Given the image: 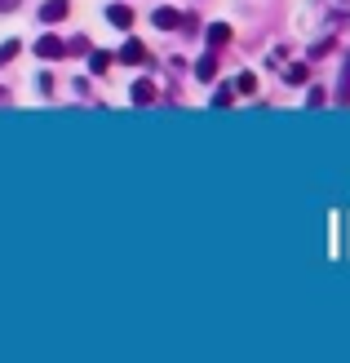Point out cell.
Instances as JSON below:
<instances>
[{
    "label": "cell",
    "mask_w": 350,
    "mask_h": 363,
    "mask_svg": "<svg viewBox=\"0 0 350 363\" xmlns=\"http://www.w3.org/2000/svg\"><path fill=\"white\" fill-rule=\"evenodd\" d=\"M213 106H222V111H226V106H231V89H217V98H213Z\"/></svg>",
    "instance_id": "obj_15"
},
{
    "label": "cell",
    "mask_w": 350,
    "mask_h": 363,
    "mask_svg": "<svg viewBox=\"0 0 350 363\" xmlns=\"http://www.w3.org/2000/svg\"><path fill=\"white\" fill-rule=\"evenodd\" d=\"M9 9H18V0H0V13H9Z\"/></svg>",
    "instance_id": "obj_16"
},
{
    "label": "cell",
    "mask_w": 350,
    "mask_h": 363,
    "mask_svg": "<svg viewBox=\"0 0 350 363\" xmlns=\"http://www.w3.org/2000/svg\"><path fill=\"white\" fill-rule=\"evenodd\" d=\"M106 23L128 31V27H133V9H128V5H111V9H106Z\"/></svg>",
    "instance_id": "obj_3"
},
{
    "label": "cell",
    "mask_w": 350,
    "mask_h": 363,
    "mask_svg": "<svg viewBox=\"0 0 350 363\" xmlns=\"http://www.w3.org/2000/svg\"><path fill=\"white\" fill-rule=\"evenodd\" d=\"M195 76H199V80H204V84H209V80L217 76V58H213V53H204V58H199V62H195Z\"/></svg>",
    "instance_id": "obj_7"
},
{
    "label": "cell",
    "mask_w": 350,
    "mask_h": 363,
    "mask_svg": "<svg viewBox=\"0 0 350 363\" xmlns=\"http://www.w3.org/2000/svg\"><path fill=\"white\" fill-rule=\"evenodd\" d=\"M155 27L160 31H173V27H187V18H182L177 9H155Z\"/></svg>",
    "instance_id": "obj_4"
},
{
    "label": "cell",
    "mask_w": 350,
    "mask_h": 363,
    "mask_svg": "<svg viewBox=\"0 0 350 363\" xmlns=\"http://www.w3.org/2000/svg\"><path fill=\"white\" fill-rule=\"evenodd\" d=\"M67 13H71V0H45V5H40V18H45V23H62Z\"/></svg>",
    "instance_id": "obj_2"
},
{
    "label": "cell",
    "mask_w": 350,
    "mask_h": 363,
    "mask_svg": "<svg viewBox=\"0 0 350 363\" xmlns=\"http://www.w3.org/2000/svg\"><path fill=\"white\" fill-rule=\"evenodd\" d=\"M306 80H310V67H302V62L288 67V84H306Z\"/></svg>",
    "instance_id": "obj_12"
},
{
    "label": "cell",
    "mask_w": 350,
    "mask_h": 363,
    "mask_svg": "<svg viewBox=\"0 0 350 363\" xmlns=\"http://www.w3.org/2000/svg\"><path fill=\"white\" fill-rule=\"evenodd\" d=\"M106 67H111V53H106V49H94V53H89V71H98V76H102Z\"/></svg>",
    "instance_id": "obj_9"
},
{
    "label": "cell",
    "mask_w": 350,
    "mask_h": 363,
    "mask_svg": "<svg viewBox=\"0 0 350 363\" xmlns=\"http://www.w3.org/2000/svg\"><path fill=\"white\" fill-rule=\"evenodd\" d=\"M120 62H128V67L146 62V49H142V40H124V49H120Z\"/></svg>",
    "instance_id": "obj_6"
},
{
    "label": "cell",
    "mask_w": 350,
    "mask_h": 363,
    "mask_svg": "<svg viewBox=\"0 0 350 363\" xmlns=\"http://www.w3.org/2000/svg\"><path fill=\"white\" fill-rule=\"evenodd\" d=\"M324 98H328V94H324V89L315 84V89H310V94H306V106H324Z\"/></svg>",
    "instance_id": "obj_14"
},
{
    "label": "cell",
    "mask_w": 350,
    "mask_h": 363,
    "mask_svg": "<svg viewBox=\"0 0 350 363\" xmlns=\"http://www.w3.org/2000/svg\"><path fill=\"white\" fill-rule=\"evenodd\" d=\"M13 53H18V40H5V45H0V67H5Z\"/></svg>",
    "instance_id": "obj_13"
},
{
    "label": "cell",
    "mask_w": 350,
    "mask_h": 363,
    "mask_svg": "<svg viewBox=\"0 0 350 363\" xmlns=\"http://www.w3.org/2000/svg\"><path fill=\"white\" fill-rule=\"evenodd\" d=\"M337 102L350 106V58H346V71H341V84H337Z\"/></svg>",
    "instance_id": "obj_10"
},
{
    "label": "cell",
    "mask_w": 350,
    "mask_h": 363,
    "mask_svg": "<svg viewBox=\"0 0 350 363\" xmlns=\"http://www.w3.org/2000/svg\"><path fill=\"white\" fill-rule=\"evenodd\" d=\"M235 89H239V94H257V76H253V71H244V76L235 80Z\"/></svg>",
    "instance_id": "obj_11"
},
{
    "label": "cell",
    "mask_w": 350,
    "mask_h": 363,
    "mask_svg": "<svg viewBox=\"0 0 350 363\" xmlns=\"http://www.w3.org/2000/svg\"><path fill=\"white\" fill-rule=\"evenodd\" d=\"M35 53H40V58H62L67 40H58V35H40V40H35Z\"/></svg>",
    "instance_id": "obj_1"
},
{
    "label": "cell",
    "mask_w": 350,
    "mask_h": 363,
    "mask_svg": "<svg viewBox=\"0 0 350 363\" xmlns=\"http://www.w3.org/2000/svg\"><path fill=\"white\" fill-rule=\"evenodd\" d=\"M204 35H209V45L217 49V45H226V40H231V27H226V23H213V27H209Z\"/></svg>",
    "instance_id": "obj_8"
},
{
    "label": "cell",
    "mask_w": 350,
    "mask_h": 363,
    "mask_svg": "<svg viewBox=\"0 0 350 363\" xmlns=\"http://www.w3.org/2000/svg\"><path fill=\"white\" fill-rule=\"evenodd\" d=\"M128 98H133L138 106H146V102H155V84H151V80H133V89H128Z\"/></svg>",
    "instance_id": "obj_5"
}]
</instances>
